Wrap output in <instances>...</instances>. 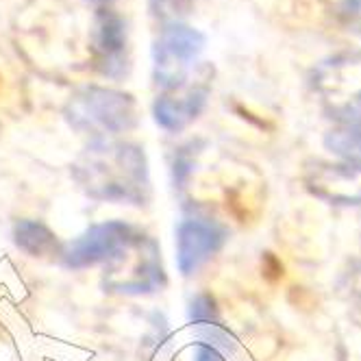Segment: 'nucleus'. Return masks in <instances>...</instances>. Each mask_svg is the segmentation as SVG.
Segmentation results:
<instances>
[{
	"mask_svg": "<svg viewBox=\"0 0 361 361\" xmlns=\"http://www.w3.org/2000/svg\"><path fill=\"white\" fill-rule=\"evenodd\" d=\"M207 37L185 22H168L152 46V76L161 90L183 87L200 59Z\"/></svg>",
	"mask_w": 361,
	"mask_h": 361,
	"instance_id": "3",
	"label": "nucleus"
},
{
	"mask_svg": "<svg viewBox=\"0 0 361 361\" xmlns=\"http://www.w3.org/2000/svg\"><path fill=\"white\" fill-rule=\"evenodd\" d=\"M224 228L204 218L183 220L176 228V266L183 274L196 272L222 246Z\"/></svg>",
	"mask_w": 361,
	"mask_h": 361,
	"instance_id": "6",
	"label": "nucleus"
},
{
	"mask_svg": "<svg viewBox=\"0 0 361 361\" xmlns=\"http://www.w3.org/2000/svg\"><path fill=\"white\" fill-rule=\"evenodd\" d=\"M192 361H226L216 342H196Z\"/></svg>",
	"mask_w": 361,
	"mask_h": 361,
	"instance_id": "10",
	"label": "nucleus"
},
{
	"mask_svg": "<svg viewBox=\"0 0 361 361\" xmlns=\"http://www.w3.org/2000/svg\"><path fill=\"white\" fill-rule=\"evenodd\" d=\"M133 240L131 226L124 222H102L92 226L85 235L74 240L63 252V264L68 268H87L98 262L116 257L128 242Z\"/></svg>",
	"mask_w": 361,
	"mask_h": 361,
	"instance_id": "4",
	"label": "nucleus"
},
{
	"mask_svg": "<svg viewBox=\"0 0 361 361\" xmlns=\"http://www.w3.org/2000/svg\"><path fill=\"white\" fill-rule=\"evenodd\" d=\"M338 124L329 135V144L348 157L361 159V90L338 114Z\"/></svg>",
	"mask_w": 361,
	"mask_h": 361,
	"instance_id": "8",
	"label": "nucleus"
},
{
	"mask_svg": "<svg viewBox=\"0 0 361 361\" xmlns=\"http://www.w3.org/2000/svg\"><path fill=\"white\" fill-rule=\"evenodd\" d=\"M81 185L100 200H144L148 188L144 152L128 144H98L76 170Z\"/></svg>",
	"mask_w": 361,
	"mask_h": 361,
	"instance_id": "1",
	"label": "nucleus"
},
{
	"mask_svg": "<svg viewBox=\"0 0 361 361\" xmlns=\"http://www.w3.org/2000/svg\"><path fill=\"white\" fill-rule=\"evenodd\" d=\"M207 96H209L207 85L190 87L180 96H168V94L157 96V100H154V105H152L154 122H157L161 128H166V131L176 133L198 118V114L204 109Z\"/></svg>",
	"mask_w": 361,
	"mask_h": 361,
	"instance_id": "7",
	"label": "nucleus"
},
{
	"mask_svg": "<svg viewBox=\"0 0 361 361\" xmlns=\"http://www.w3.org/2000/svg\"><path fill=\"white\" fill-rule=\"evenodd\" d=\"M196 0H148L150 13L154 18L168 22H180L178 18H183L185 13H190L194 9Z\"/></svg>",
	"mask_w": 361,
	"mask_h": 361,
	"instance_id": "9",
	"label": "nucleus"
},
{
	"mask_svg": "<svg viewBox=\"0 0 361 361\" xmlns=\"http://www.w3.org/2000/svg\"><path fill=\"white\" fill-rule=\"evenodd\" d=\"M94 61L96 68L109 76L120 79L128 68V37L124 20L111 9H98L94 16Z\"/></svg>",
	"mask_w": 361,
	"mask_h": 361,
	"instance_id": "5",
	"label": "nucleus"
},
{
	"mask_svg": "<svg viewBox=\"0 0 361 361\" xmlns=\"http://www.w3.org/2000/svg\"><path fill=\"white\" fill-rule=\"evenodd\" d=\"M66 120L76 131L116 135L137 124V109L131 94L107 87H85L70 98Z\"/></svg>",
	"mask_w": 361,
	"mask_h": 361,
	"instance_id": "2",
	"label": "nucleus"
}]
</instances>
